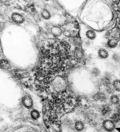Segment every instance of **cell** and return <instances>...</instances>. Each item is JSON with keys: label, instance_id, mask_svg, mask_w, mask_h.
<instances>
[{"label": "cell", "instance_id": "cell-22", "mask_svg": "<svg viewBox=\"0 0 120 132\" xmlns=\"http://www.w3.org/2000/svg\"><path fill=\"white\" fill-rule=\"evenodd\" d=\"M104 88V91L108 95H111L114 94L115 91L112 85Z\"/></svg>", "mask_w": 120, "mask_h": 132}, {"label": "cell", "instance_id": "cell-3", "mask_svg": "<svg viewBox=\"0 0 120 132\" xmlns=\"http://www.w3.org/2000/svg\"><path fill=\"white\" fill-rule=\"evenodd\" d=\"M112 79L111 73L109 71H106L100 78L98 82L99 85L105 88L112 85Z\"/></svg>", "mask_w": 120, "mask_h": 132}, {"label": "cell", "instance_id": "cell-18", "mask_svg": "<svg viewBox=\"0 0 120 132\" xmlns=\"http://www.w3.org/2000/svg\"><path fill=\"white\" fill-rule=\"evenodd\" d=\"M23 103L26 107L30 108L32 106V102L31 98L28 96L25 97L23 100Z\"/></svg>", "mask_w": 120, "mask_h": 132}, {"label": "cell", "instance_id": "cell-6", "mask_svg": "<svg viewBox=\"0 0 120 132\" xmlns=\"http://www.w3.org/2000/svg\"><path fill=\"white\" fill-rule=\"evenodd\" d=\"M101 125L103 129L106 132H113L116 127V124L109 118L103 120Z\"/></svg>", "mask_w": 120, "mask_h": 132}, {"label": "cell", "instance_id": "cell-19", "mask_svg": "<svg viewBox=\"0 0 120 132\" xmlns=\"http://www.w3.org/2000/svg\"><path fill=\"white\" fill-rule=\"evenodd\" d=\"M59 44L63 49L70 51L71 46L68 42L65 40H62L60 42Z\"/></svg>", "mask_w": 120, "mask_h": 132}, {"label": "cell", "instance_id": "cell-9", "mask_svg": "<svg viewBox=\"0 0 120 132\" xmlns=\"http://www.w3.org/2000/svg\"><path fill=\"white\" fill-rule=\"evenodd\" d=\"M98 56L101 59H105L108 58L109 53L106 49L103 48H99L97 52Z\"/></svg>", "mask_w": 120, "mask_h": 132}, {"label": "cell", "instance_id": "cell-32", "mask_svg": "<svg viewBox=\"0 0 120 132\" xmlns=\"http://www.w3.org/2000/svg\"><path fill=\"white\" fill-rule=\"evenodd\" d=\"M117 28L120 30V19L117 24Z\"/></svg>", "mask_w": 120, "mask_h": 132}, {"label": "cell", "instance_id": "cell-20", "mask_svg": "<svg viewBox=\"0 0 120 132\" xmlns=\"http://www.w3.org/2000/svg\"><path fill=\"white\" fill-rule=\"evenodd\" d=\"M62 124L64 127L69 129L72 128V122L69 118H65L62 122Z\"/></svg>", "mask_w": 120, "mask_h": 132}, {"label": "cell", "instance_id": "cell-14", "mask_svg": "<svg viewBox=\"0 0 120 132\" xmlns=\"http://www.w3.org/2000/svg\"><path fill=\"white\" fill-rule=\"evenodd\" d=\"M109 118L116 125L120 123V115L117 112H113Z\"/></svg>", "mask_w": 120, "mask_h": 132}, {"label": "cell", "instance_id": "cell-16", "mask_svg": "<svg viewBox=\"0 0 120 132\" xmlns=\"http://www.w3.org/2000/svg\"><path fill=\"white\" fill-rule=\"evenodd\" d=\"M63 30L61 28L58 26H54L51 29V31L53 34L57 36H60L62 34Z\"/></svg>", "mask_w": 120, "mask_h": 132}, {"label": "cell", "instance_id": "cell-1", "mask_svg": "<svg viewBox=\"0 0 120 132\" xmlns=\"http://www.w3.org/2000/svg\"><path fill=\"white\" fill-rule=\"evenodd\" d=\"M53 86L55 92L59 94L63 93L66 90L67 84L65 78L59 77L53 81Z\"/></svg>", "mask_w": 120, "mask_h": 132}, {"label": "cell", "instance_id": "cell-24", "mask_svg": "<svg viewBox=\"0 0 120 132\" xmlns=\"http://www.w3.org/2000/svg\"><path fill=\"white\" fill-rule=\"evenodd\" d=\"M0 66L1 67L4 69H7L9 68L10 65L8 62L7 60H3L0 62Z\"/></svg>", "mask_w": 120, "mask_h": 132}, {"label": "cell", "instance_id": "cell-25", "mask_svg": "<svg viewBox=\"0 0 120 132\" xmlns=\"http://www.w3.org/2000/svg\"><path fill=\"white\" fill-rule=\"evenodd\" d=\"M40 114L38 112L35 110H32L31 112L32 118L34 119H37L40 117Z\"/></svg>", "mask_w": 120, "mask_h": 132}, {"label": "cell", "instance_id": "cell-10", "mask_svg": "<svg viewBox=\"0 0 120 132\" xmlns=\"http://www.w3.org/2000/svg\"><path fill=\"white\" fill-rule=\"evenodd\" d=\"M69 41L75 47H81L82 43L79 36L75 37L69 38Z\"/></svg>", "mask_w": 120, "mask_h": 132}, {"label": "cell", "instance_id": "cell-13", "mask_svg": "<svg viewBox=\"0 0 120 132\" xmlns=\"http://www.w3.org/2000/svg\"><path fill=\"white\" fill-rule=\"evenodd\" d=\"M85 125L84 122L80 120H77L75 122L74 128L78 131H81L84 129Z\"/></svg>", "mask_w": 120, "mask_h": 132}, {"label": "cell", "instance_id": "cell-8", "mask_svg": "<svg viewBox=\"0 0 120 132\" xmlns=\"http://www.w3.org/2000/svg\"><path fill=\"white\" fill-rule=\"evenodd\" d=\"M90 73L91 77L93 78H98L100 77L101 72L100 69L97 67H92L90 70Z\"/></svg>", "mask_w": 120, "mask_h": 132}, {"label": "cell", "instance_id": "cell-31", "mask_svg": "<svg viewBox=\"0 0 120 132\" xmlns=\"http://www.w3.org/2000/svg\"><path fill=\"white\" fill-rule=\"evenodd\" d=\"M73 27L75 29H78L79 28V26L78 23L76 22H75L73 23Z\"/></svg>", "mask_w": 120, "mask_h": 132}, {"label": "cell", "instance_id": "cell-5", "mask_svg": "<svg viewBox=\"0 0 120 132\" xmlns=\"http://www.w3.org/2000/svg\"><path fill=\"white\" fill-rule=\"evenodd\" d=\"M112 105L110 104L104 103L100 105L99 112L103 117H110L113 112Z\"/></svg>", "mask_w": 120, "mask_h": 132}, {"label": "cell", "instance_id": "cell-4", "mask_svg": "<svg viewBox=\"0 0 120 132\" xmlns=\"http://www.w3.org/2000/svg\"><path fill=\"white\" fill-rule=\"evenodd\" d=\"M72 57L78 63L84 61L86 56L84 52L81 47H75L71 53Z\"/></svg>", "mask_w": 120, "mask_h": 132}, {"label": "cell", "instance_id": "cell-33", "mask_svg": "<svg viewBox=\"0 0 120 132\" xmlns=\"http://www.w3.org/2000/svg\"><path fill=\"white\" fill-rule=\"evenodd\" d=\"M119 36H120V32H119Z\"/></svg>", "mask_w": 120, "mask_h": 132}, {"label": "cell", "instance_id": "cell-15", "mask_svg": "<svg viewBox=\"0 0 120 132\" xmlns=\"http://www.w3.org/2000/svg\"><path fill=\"white\" fill-rule=\"evenodd\" d=\"M85 35L88 39L91 40L95 39L97 36L95 31L90 29H88L86 32Z\"/></svg>", "mask_w": 120, "mask_h": 132}, {"label": "cell", "instance_id": "cell-27", "mask_svg": "<svg viewBox=\"0 0 120 132\" xmlns=\"http://www.w3.org/2000/svg\"><path fill=\"white\" fill-rule=\"evenodd\" d=\"M26 8V10L29 12H34L35 11L34 7L32 4L28 5Z\"/></svg>", "mask_w": 120, "mask_h": 132}, {"label": "cell", "instance_id": "cell-7", "mask_svg": "<svg viewBox=\"0 0 120 132\" xmlns=\"http://www.w3.org/2000/svg\"><path fill=\"white\" fill-rule=\"evenodd\" d=\"M108 100L109 104L112 106L117 105L120 103V97L117 94H114L110 95Z\"/></svg>", "mask_w": 120, "mask_h": 132}, {"label": "cell", "instance_id": "cell-11", "mask_svg": "<svg viewBox=\"0 0 120 132\" xmlns=\"http://www.w3.org/2000/svg\"><path fill=\"white\" fill-rule=\"evenodd\" d=\"M119 41L116 39L110 38L108 39L106 45L110 48H114L117 46Z\"/></svg>", "mask_w": 120, "mask_h": 132}, {"label": "cell", "instance_id": "cell-29", "mask_svg": "<svg viewBox=\"0 0 120 132\" xmlns=\"http://www.w3.org/2000/svg\"><path fill=\"white\" fill-rule=\"evenodd\" d=\"M115 112H117L120 115V103L115 106Z\"/></svg>", "mask_w": 120, "mask_h": 132}, {"label": "cell", "instance_id": "cell-2", "mask_svg": "<svg viewBox=\"0 0 120 132\" xmlns=\"http://www.w3.org/2000/svg\"><path fill=\"white\" fill-rule=\"evenodd\" d=\"M91 99L95 102L105 103L108 100V95L104 90H99L93 93L91 96Z\"/></svg>", "mask_w": 120, "mask_h": 132}, {"label": "cell", "instance_id": "cell-17", "mask_svg": "<svg viewBox=\"0 0 120 132\" xmlns=\"http://www.w3.org/2000/svg\"><path fill=\"white\" fill-rule=\"evenodd\" d=\"M112 86L115 91L120 92V79L113 80L112 81Z\"/></svg>", "mask_w": 120, "mask_h": 132}, {"label": "cell", "instance_id": "cell-28", "mask_svg": "<svg viewBox=\"0 0 120 132\" xmlns=\"http://www.w3.org/2000/svg\"><path fill=\"white\" fill-rule=\"evenodd\" d=\"M79 32L76 30H71V37H75L79 36Z\"/></svg>", "mask_w": 120, "mask_h": 132}, {"label": "cell", "instance_id": "cell-34", "mask_svg": "<svg viewBox=\"0 0 120 132\" xmlns=\"http://www.w3.org/2000/svg\"></svg>", "mask_w": 120, "mask_h": 132}, {"label": "cell", "instance_id": "cell-21", "mask_svg": "<svg viewBox=\"0 0 120 132\" xmlns=\"http://www.w3.org/2000/svg\"><path fill=\"white\" fill-rule=\"evenodd\" d=\"M41 14L42 17L45 19H48L50 18V13L47 9H44L42 10L41 11Z\"/></svg>", "mask_w": 120, "mask_h": 132}, {"label": "cell", "instance_id": "cell-12", "mask_svg": "<svg viewBox=\"0 0 120 132\" xmlns=\"http://www.w3.org/2000/svg\"><path fill=\"white\" fill-rule=\"evenodd\" d=\"M11 18L14 22L17 23H21L24 21V18L23 16L18 13H13Z\"/></svg>", "mask_w": 120, "mask_h": 132}, {"label": "cell", "instance_id": "cell-23", "mask_svg": "<svg viewBox=\"0 0 120 132\" xmlns=\"http://www.w3.org/2000/svg\"><path fill=\"white\" fill-rule=\"evenodd\" d=\"M113 61L116 63H120V54L118 53H115L113 54L112 56Z\"/></svg>", "mask_w": 120, "mask_h": 132}, {"label": "cell", "instance_id": "cell-30", "mask_svg": "<svg viewBox=\"0 0 120 132\" xmlns=\"http://www.w3.org/2000/svg\"><path fill=\"white\" fill-rule=\"evenodd\" d=\"M84 45L86 46H90L91 44V42L89 40H87L86 41H85L84 42Z\"/></svg>", "mask_w": 120, "mask_h": 132}, {"label": "cell", "instance_id": "cell-26", "mask_svg": "<svg viewBox=\"0 0 120 132\" xmlns=\"http://www.w3.org/2000/svg\"><path fill=\"white\" fill-rule=\"evenodd\" d=\"M71 30L67 29H64L63 31L62 34L65 37L70 38L71 37Z\"/></svg>", "mask_w": 120, "mask_h": 132}]
</instances>
